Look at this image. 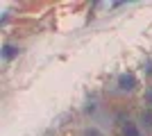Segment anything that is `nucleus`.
Listing matches in <instances>:
<instances>
[{"label": "nucleus", "instance_id": "2", "mask_svg": "<svg viewBox=\"0 0 152 136\" xmlns=\"http://www.w3.org/2000/svg\"><path fill=\"white\" fill-rule=\"evenodd\" d=\"M123 134H125V136H139V129H136V125H134V123L127 120V123L123 125Z\"/></svg>", "mask_w": 152, "mask_h": 136}, {"label": "nucleus", "instance_id": "5", "mask_svg": "<svg viewBox=\"0 0 152 136\" xmlns=\"http://www.w3.org/2000/svg\"><path fill=\"white\" fill-rule=\"evenodd\" d=\"M145 102H148V104H152V89L145 93Z\"/></svg>", "mask_w": 152, "mask_h": 136}, {"label": "nucleus", "instance_id": "6", "mask_svg": "<svg viewBox=\"0 0 152 136\" xmlns=\"http://www.w3.org/2000/svg\"><path fill=\"white\" fill-rule=\"evenodd\" d=\"M86 136H100L98 132H86Z\"/></svg>", "mask_w": 152, "mask_h": 136}, {"label": "nucleus", "instance_id": "4", "mask_svg": "<svg viewBox=\"0 0 152 136\" xmlns=\"http://www.w3.org/2000/svg\"><path fill=\"white\" fill-rule=\"evenodd\" d=\"M143 120H148V125L152 127V111H145V116H143Z\"/></svg>", "mask_w": 152, "mask_h": 136}, {"label": "nucleus", "instance_id": "3", "mask_svg": "<svg viewBox=\"0 0 152 136\" xmlns=\"http://www.w3.org/2000/svg\"><path fill=\"white\" fill-rule=\"evenodd\" d=\"M18 55V48H14V45H5V50H2V57L9 61V59H14Z\"/></svg>", "mask_w": 152, "mask_h": 136}, {"label": "nucleus", "instance_id": "1", "mask_svg": "<svg viewBox=\"0 0 152 136\" xmlns=\"http://www.w3.org/2000/svg\"><path fill=\"white\" fill-rule=\"evenodd\" d=\"M118 84H121V89H123V91H132V89H134V84H136V79H134V75H121Z\"/></svg>", "mask_w": 152, "mask_h": 136}]
</instances>
